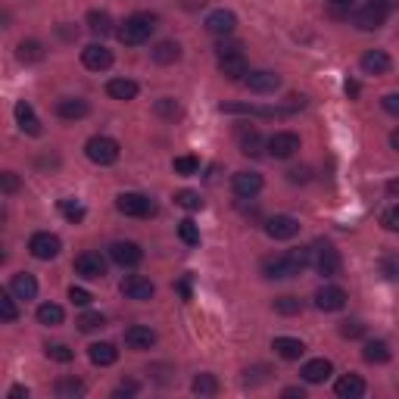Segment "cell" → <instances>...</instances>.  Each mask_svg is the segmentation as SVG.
Here are the masks:
<instances>
[{
    "mask_svg": "<svg viewBox=\"0 0 399 399\" xmlns=\"http://www.w3.org/2000/svg\"><path fill=\"white\" fill-rule=\"evenodd\" d=\"M156 113L163 115V119H178V115H181V106H178L172 97H163V100H156Z\"/></svg>",
    "mask_w": 399,
    "mask_h": 399,
    "instance_id": "obj_45",
    "label": "cell"
},
{
    "mask_svg": "<svg viewBox=\"0 0 399 399\" xmlns=\"http://www.w3.org/2000/svg\"><path fill=\"white\" fill-rule=\"evenodd\" d=\"M272 350L278 353L281 359L296 362V359H303V353H306V343H303V340H296V337H274Z\"/></svg>",
    "mask_w": 399,
    "mask_h": 399,
    "instance_id": "obj_24",
    "label": "cell"
},
{
    "mask_svg": "<svg viewBox=\"0 0 399 399\" xmlns=\"http://www.w3.org/2000/svg\"><path fill=\"white\" fill-rule=\"evenodd\" d=\"M47 359H53V362H72V350L66 343H50L47 346Z\"/></svg>",
    "mask_w": 399,
    "mask_h": 399,
    "instance_id": "obj_46",
    "label": "cell"
},
{
    "mask_svg": "<svg viewBox=\"0 0 399 399\" xmlns=\"http://www.w3.org/2000/svg\"><path fill=\"white\" fill-rule=\"evenodd\" d=\"M122 293L128 296V300H137V303H147L153 300L156 287L150 278H144V274H128L125 281H122Z\"/></svg>",
    "mask_w": 399,
    "mask_h": 399,
    "instance_id": "obj_9",
    "label": "cell"
},
{
    "mask_svg": "<svg viewBox=\"0 0 399 399\" xmlns=\"http://www.w3.org/2000/svg\"><path fill=\"white\" fill-rule=\"evenodd\" d=\"M150 56H153V63H159V66H172V63L181 60V44L178 41H159V44L150 50Z\"/></svg>",
    "mask_w": 399,
    "mask_h": 399,
    "instance_id": "obj_26",
    "label": "cell"
},
{
    "mask_svg": "<svg viewBox=\"0 0 399 399\" xmlns=\"http://www.w3.org/2000/svg\"><path fill=\"white\" fill-rule=\"evenodd\" d=\"M390 346L384 343V340H368L365 350H362V359L372 362V365H384V362H390Z\"/></svg>",
    "mask_w": 399,
    "mask_h": 399,
    "instance_id": "obj_31",
    "label": "cell"
},
{
    "mask_svg": "<svg viewBox=\"0 0 399 399\" xmlns=\"http://www.w3.org/2000/svg\"><path fill=\"white\" fill-rule=\"evenodd\" d=\"M262 134H259L256 132V128H250V132H243L241 134V153L243 156H259V153H262Z\"/></svg>",
    "mask_w": 399,
    "mask_h": 399,
    "instance_id": "obj_34",
    "label": "cell"
},
{
    "mask_svg": "<svg viewBox=\"0 0 399 399\" xmlns=\"http://www.w3.org/2000/svg\"><path fill=\"white\" fill-rule=\"evenodd\" d=\"M156 343V334L150 328H144V324H132V328L125 331V346L128 350H150V346Z\"/></svg>",
    "mask_w": 399,
    "mask_h": 399,
    "instance_id": "obj_20",
    "label": "cell"
},
{
    "mask_svg": "<svg viewBox=\"0 0 399 399\" xmlns=\"http://www.w3.org/2000/svg\"><path fill=\"white\" fill-rule=\"evenodd\" d=\"M69 300L75 303V306H91L94 296H91L84 287H75V284H72V287H69Z\"/></svg>",
    "mask_w": 399,
    "mask_h": 399,
    "instance_id": "obj_48",
    "label": "cell"
},
{
    "mask_svg": "<svg viewBox=\"0 0 399 399\" xmlns=\"http://www.w3.org/2000/svg\"><path fill=\"white\" fill-rule=\"evenodd\" d=\"M88 359L94 365L106 368V365H115V359H119V350H115L113 343H91L88 346Z\"/></svg>",
    "mask_w": 399,
    "mask_h": 399,
    "instance_id": "obj_28",
    "label": "cell"
},
{
    "mask_svg": "<svg viewBox=\"0 0 399 399\" xmlns=\"http://www.w3.org/2000/svg\"><path fill=\"white\" fill-rule=\"evenodd\" d=\"M334 390H337L340 399H359V396H365V381L359 374H343Z\"/></svg>",
    "mask_w": 399,
    "mask_h": 399,
    "instance_id": "obj_27",
    "label": "cell"
},
{
    "mask_svg": "<svg viewBox=\"0 0 399 399\" xmlns=\"http://www.w3.org/2000/svg\"><path fill=\"white\" fill-rule=\"evenodd\" d=\"M88 113H91V106H88V100H82V97H66V100H60V103H56V115H60V119H66V122L84 119Z\"/></svg>",
    "mask_w": 399,
    "mask_h": 399,
    "instance_id": "obj_19",
    "label": "cell"
},
{
    "mask_svg": "<svg viewBox=\"0 0 399 399\" xmlns=\"http://www.w3.org/2000/svg\"><path fill=\"white\" fill-rule=\"evenodd\" d=\"M384 110L390 115H399V94H387V97H384Z\"/></svg>",
    "mask_w": 399,
    "mask_h": 399,
    "instance_id": "obj_50",
    "label": "cell"
},
{
    "mask_svg": "<svg viewBox=\"0 0 399 399\" xmlns=\"http://www.w3.org/2000/svg\"><path fill=\"white\" fill-rule=\"evenodd\" d=\"M387 194L393 200H399V178H393V181H387Z\"/></svg>",
    "mask_w": 399,
    "mask_h": 399,
    "instance_id": "obj_54",
    "label": "cell"
},
{
    "mask_svg": "<svg viewBox=\"0 0 399 399\" xmlns=\"http://www.w3.org/2000/svg\"><path fill=\"white\" fill-rule=\"evenodd\" d=\"M110 259L115 265H122V268H134V265H141L144 250L134 241H115L110 246Z\"/></svg>",
    "mask_w": 399,
    "mask_h": 399,
    "instance_id": "obj_8",
    "label": "cell"
},
{
    "mask_svg": "<svg viewBox=\"0 0 399 399\" xmlns=\"http://www.w3.org/2000/svg\"><path fill=\"white\" fill-rule=\"evenodd\" d=\"M381 224H384L387 231H396V234H399V203H396V206H390V209H384Z\"/></svg>",
    "mask_w": 399,
    "mask_h": 399,
    "instance_id": "obj_47",
    "label": "cell"
},
{
    "mask_svg": "<svg viewBox=\"0 0 399 399\" xmlns=\"http://www.w3.org/2000/svg\"><path fill=\"white\" fill-rule=\"evenodd\" d=\"M137 82H132V78H113L110 84H106V94H110L113 100H134L137 97Z\"/></svg>",
    "mask_w": 399,
    "mask_h": 399,
    "instance_id": "obj_29",
    "label": "cell"
},
{
    "mask_svg": "<svg viewBox=\"0 0 399 399\" xmlns=\"http://www.w3.org/2000/svg\"><path fill=\"white\" fill-rule=\"evenodd\" d=\"M387 16H390V13H384V10H377V6L368 4L365 10L353 13V25L359 28V32H377V28L387 23Z\"/></svg>",
    "mask_w": 399,
    "mask_h": 399,
    "instance_id": "obj_15",
    "label": "cell"
},
{
    "mask_svg": "<svg viewBox=\"0 0 399 399\" xmlns=\"http://www.w3.org/2000/svg\"><path fill=\"white\" fill-rule=\"evenodd\" d=\"M75 274H82L84 281H100L106 274V259L100 253H82L75 259Z\"/></svg>",
    "mask_w": 399,
    "mask_h": 399,
    "instance_id": "obj_11",
    "label": "cell"
},
{
    "mask_svg": "<svg viewBox=\"0 0 399 399\" xmlns=\"http://www.w3.org/2000/svg\"><path fill=\"white\" fill-rule=\"evenodd\" d=\"M16 56H19V63H41V60H44V44H41V41H34V38L19 41Z\"/></svg>",
    "mask_w": 399,
    "mask_h": 399,
    "instance_id": "obj_32",
    "label": "cell"
},
{
    "mask_svg": "<svg viewBox=\"0 0 399 399\" xmlns=\"http://www.w3.org/2000/svg\"><path fill=\"white\" fill-rule=\"evenodd\" d=\"M390 144H393V150H396V153H399V128H396L393 134H390Z\"/></svg>",
    "mask_w": 399,
    "mask_h": 399,
    "instance_id": "obj_59",
    "label": "cell"
},
{
    "mask_svg": "<svg viewBox=\"0 0 399 399\" xmlns=\"http://www.w3.org/2000/svg\"><path fill=\"white\" fill-rule=\"evenodd\" d=\"M10 290L16 293V300H34L38 296V281H34V274H28V272H19V274H13V281H10Z\"/></svg>",
    "mask_w": 399,
    "mask_h": 399,
    "instance_id": "obj_21",
    "label": "cell"
},
{
    "mask_svg": "<svg viewBox=\"0 0 399 399\" xmlns=\"http://www.w3.org/2000/svg\"><path fill=\"white\" fill-rule=\"evenodd\" d=\"M63 318H66V312L56 303H41L38 306V324H44V328H60Z\"/></svg>",
    "mask_w": 399,
    "mask_h": 399,
    "instance_id": "obj_30",
    "label": "cell"
},
{
    "mask_svg": "<svg viewBox=\"0 0 399 399\" xmlns=\"http://www.w3.org/2000/svg\"><path fill=\"white\" fill-rule=\"evenodd\" d=\"M284 396H287V399H293V396H300V399H303V396H306V390H303V387H287V390H284Z\"/></svg>",
    "mask_w": 399,
    "mask_h": 399,
    "instance_id": "obj_55",
    "label": "cell"
},
{
    "mask_svg": "<svg viewBox=\"0 0 399 399\" xmlns=\"http://www.w3.org/2000/svg\"><path fill=\"white\" fill-rule=\"evenodd\" d=\"M153 32H156V16H150V13H134V16H128L125 23L115 28V38L128 47H137V44H144V41H150Z\"/></svg>",
    "mask_w": 399,
    "mask_h": 399,
    "instance_id": "obj_1",
    "label": "cell"
},
{
    "mask_svg": "<svg viewBox=\"0 0 399 399\" xmlns=\"http://www.w3.org/2000/svg\"><path fill=\"white\" fill-rule=\"evenodd\" d=\"M219 69L224 78H231V82H241V78H246V72H250V66H246L243 53L237 50V53H224L219 56Z\"/></svg>",
    "mask_w": 399,
    "mask_h": 399,
    "instance_id": "obj_17",
    "label": "cell"
},
{
    "mask_svg": "<svg viewBox=\"0 0 399 399\" xmlns=\"http://www.w3.org/2000/svg\"><path fill=\"white\" fill-rule=\"evenodd\" d=\"M88 28H91L94 34H100V38H106V34L115 32L110 13H103V10H91V13H88Z\"/></svg>",
    "mask_w": 399,
    "mask_h": 399,
    "instance_id": "obj_33",
    "label": "cell"
},
{
    "mask_svg": "<svg viewBox=\"0 0 399 399\" xmlns=\"http://www.w3.org/2000/svg\"><path fill=\"white\" fill-rule=\"evenodd\" d=\"M0 318H4V322H16L19 318L16 293H13V290H4V293H0Z\"/></svg>",
    "mask_w": 399,
    "mask_h": 399,
    "instance_id": "obj_38",
    "label": "cell"
},
{
    "mask_svg": "<svg viewBox=\"0 0 399 399\" xmlns=\"http://www.w3.org/2000/svg\"><path fill=\"white\" fill-rule=\"evenodd\" d=\"M115 209H119L122 215H128V219H150V215L156 213L153 200L144 197V194H119V197H115Z\"/></svg>",
    "mask_w": 399,
    "mask_h": 399,
    "instance_id": "obj_3",
    "label": "cell"
},
{
    "mask_svg": "<svg viewBox=\"0 0 399 399\" xmlns=\"http://www.w3.org/2000/svg\"><path fill=\"white\" fill-rule=\"evenodd\" d=\"M372 6H377V10H384V13H393V10H399V0H372Z\"/></svg>",
    "mask_w": 399,
    "mask_h": 399,
    "instance_id": "obj_51",
    "label": "cell"
},
{
    "mask_svg": "<svg viewBox=\"0 0 399 399\" xmlns=\"http://www.w3.org/2000/svg\"><path fill=\"white\" fill-rule=\"evenodd\" d=\"M84 153H88V159L94 165H113L119 163V141H113V137L106 134H94L88 144H84Z\"/></svg>",
    "mask_w": 399,
    "mask_h": 399,
    "instance_id": "obj_2",
    "label": "cell"
},
{
    "mask_svg": "<svg viewBox=\"0 0 399 399\" xmlns=\"http://www.w3.org/2000/svg\"><path fill=\"white\" fill-rule=\"evenodd\" d=\"M191 390L197 396H215L219 393V381H215L213 374H197L194 377V384H191Z\"/></svg>",
    "mask_w": 399,
    "mask_h": 399,
    "instance_id": "obj_37",
    "label": "cell"
},
{
    "mask_svg": "<svg viewBox=\"0 0 399 399\" xmlns=\"http://www.w3.org/2000/svg\"><path fill=\"white\" fill-rule=\"evenodd\" d=\"M178 293L184 296V300H191V284H187V281H181V284H178Z\"/></svg>",
    "mask_w": 399,
    "mask_h": 399,
    "instance_id": "obj_56",
    "label": "cell"
},
{
    "mask_svg": "<svg viewBox=\"0 0 399 399\" xmlns=\"http://www.w3.org/2000/svg\"><path fill=\"white\" fill-rule=\"evenodd\" d=\"M231 187H234L237 197H256V194L262 191V175H259V172H234Z\"/></svg>",
    "mask_w": 399,
    "mask_h": 399,
    "instance_id": "obj_16",
    "label": "cell"
},
{
    "mask_svg": "<svg viewBox=\"0 0 399 399\" xmlns=\"http://www.w3.org/2000/svg\"><path fill=\"white\" fill-rule=\"evenodd\" d=\"M10 396H13V399H23V396H28V390H25V387H13Z\"/></svg>",
    "mask_w": 399,
    "mask_h": 399,
    "instance_id": "obj_57",
    "label": "cell"
},
{
    "mask_svg": "<svg viewBox=\"0 0 399 399\" xmlns=\"http://www.w3.org/2000/svg\"><path fill=\"white\" fill-rule=\"evenodd\" d=\"M362 334H365V324H362L359 318H346V322H340V337H346V340H359Z\"/></svg>",
    "mask_w": 399,
    "mask_h": 399,
    "instance_id": "obj_43",
    "label": "cell"
},
{
    "mask_svg": "<svg viewBox=\"0 0 399 399\" xmlns=\"http://www.w3.org/2000/svg\"><path fill=\"white\" fill-rule=\"evenodd\" d=\"M309 178V169H293V172H290V181H293V184H296V181H306Z\"/></svg>",
    "mask_w": 399,
    "mask_h": 399,
    "instance_id": "obj_53",
    "label": "cell"
},
{
    "mask_svg": "<svg viewBox=\"0 0 399 399\" xmlns=\"http://www.w3.org/2000/svg\"><path fill=\"white\" fill-rule=\"evenodd\" d=\"M359 66H362V72H368V75H387L393 63H390V56L384 53V50H368Z\"/></svg>",
    "mask_w": 399,
    "mask_h": 399,
    "instance_id": "obj_23",
    "label": "cell"
},
{
    "mask_svg": "<svg viewBox=\"0 0 399 399\" xmlns=\"http://www.w3.org/2000/svg\"><path fill=\"white\" fill-rule=\"evenodd\" d=\"M19 191V175L16 172H4V194H16Z\"/></svg>",
    "mask_w": 399,
    "mask_h": 399,
    "instance_id": "obj_49",
    "label": "cell"
},
{
    "mask_svg": "<svg viewBox=\"0 0 399 399\" xmlns=\"http://www.w3.org/2000/svg\"><path fill=\"white\" fill-rule=\"evenodd\" d=\"M331 4H334V6H353L355 0H331Z\"/></svg>",
    "mask_w": 399,
    "mask_h": 399,
    "instance_id": "obj_60",
    "label": "cell"
},
{
    "mask_svg": "<svg viewBox=\"0 0 399 399\" xmlns=\"http://www.w3.org/2000/svg\"><path fill=\"white\" fill-rule=\"evenodd\" d=\"M178 237H181V241H184L187 246H197V243H200V228H197V224H194L191 219H184V222L178 224Z\"/></svg>",
    "mask_w": 399,
    "mask_h": 399,
    "instance_id": "obj_42",
    "label": "cell"
},
{
    "mask_svg": "<svg viewBox=\"0 0 399 399\" xmlns=\"http://www.w3.org/2000/svg\"><path fill=\"white\" fill-rule=\"evenodd\" d=\"M265 147H268V153H272L274 159H290L296 150H300V137H296L293 132H278V134L268 137Z\"/></svg>",
    "mask_w": 399,
    "mask_h": 399,
    "instance_id": "obj_10",
    "label": "cell"
},
{
    "mask_svg": "<svg viewBox=\"0 0 399 399\" xmlns=\"http://www.w3.org/2000/svg\"><path fill=\"white\" fill-rule=\"evenodd\" d=\"M243 84L253 94H274L281 88V75H274V72H268V69H256V72H246Z\"/></svg>",
    "mask_w": 399,
    "mask_h": 399,
    "instance_id": "obj_12",
    "label": "cell"
},
{
    "mask_svg": "<svg viewBox=\"0 0 399 399\" xmlns=\"http://www.w3.org/2000/svg\"><path fill=\"white\" fill-rule=\"evenodd\" d=\"M132 396V393H137V384L134 381H125V384H119V390H115V396Z\"/></svg>",
    "mask_w": 399,
    "mask_h": 399,
    "instance_id": "obj_52",
    "label": "cell"
},
{
    "mask_svg": "<svg viewBox=\"0 0 399 399\" xmlns=\"http://www.w3.org/2000/svg\"><path fill=\"white\" fill-rule=\"evenodd\" d=\"M274 312H281V315H300L303 300H296V296H278L274 300Z\"/></svg>",
    "mask_w": 399,
    "mask_h": 399,
    "instance_id": "obj_40",
    "label": "cell"
},
{
    "mask_svg": "<svg viewBox=\"0 0 399 399\" xmlns=\"http://www.w3.org/2000/svg\"><path fill=\"white\" fill-rule=\"evenodd\" d=\"M175 206L187 209V213H197V209H203V197L197 191H178L175 194Z\"/></svg>",
    "mask_w": 399,
    "mask_h": 399,
    "instance_id": "obj_39",
    "label": "cell"
},
{
    "mask_svg": "<svg viewBox=\"0 0 399 399\" xmlns=\"http://www.w3.org/2000/svg\"><path fill=\"white\" fill-rule=\"evenodd\" d=\"M237 28V16L231 10H213L206 16V32L209 34H219V38H228V34H234Z\"/></svg>",
    "mask_w": 399,
    "mask_h": 399,
    "instance_id": "obj_13",
    "label": "cell"
},
{
    "mask_svg": "<svg viewBox=\"0 0 399 399\" xmlns=\"http://www.w3.org/2000/svg\"><path fill=\"white\" fill-rule=\"evenodd\" d=\"M82 63L91 72H106L113 66V50H106L103 44H88L82 50Z\"/></svg>",
    "mask_w": 399,
    "mask_h": 399,
    "instance_id": "obj_14",
    "label": "cell"
},
{
    "mask_svg": "<svg viewBox=\"0 0 399 399\" xmlns=\"http://www.w3.org/2000/svg\"><path fill=\"white\" fill-rule=\"evenodd\" d=\"M265 234L272 237V241H293V237L300 234V222H296L293 215H272V219L265 222Z\"/></svg>",
    "mask_w": 399,
    "mask_h": 399,
    "instance_id": "obj_7",
    "label": "cell"
},
{
    "mask_svg": "<svg viewBox=\"0 0 399 399\" xmlns=\"http://www.w3.org/2000/svg\"><path fill=\"white\" fill-rule=\"evenodd\" d=\"M84 393V384L78 381V377H63V381H56V396L60 399H75Z\"/></svg>",
    "mask_w": 399,
    "mask_h": 399,
    "instance_id": "obj_35",
    "label": "cell"
},
{
    "mask_svg": "<svg viewBox=\"0 0 399 399\" xmlns=\"http://www.w3.org/2000/svg\"><path fill=\"white\" fill-rule=\"evenodd\" d=\"M75 324H78L82 331H97V328H103V324H106V318L100 315V312H84V315L78 318Z\"/></svg>",
    "mask_w": 399,
    "mask_h": 399,
    "instance_id": "obj_44",
    "label": "cell"
},
{
    "mask_svg": "<svg viewBox=\"0 0 399 399\" xmlns=\"http://www.w3.org/2000/svg\"><path fill=\"white\" fill-rule=\"evenodd\" d=\"M315 306L322 312H340L346 306V290L343 287H322L315 293Z\"/></svg>",
    "mask_w": 399,
    "mask_h": 399,
    "instance_id": "obj_18",
    "label": "cell"
},
{
    "mask_svg": "<svg viewBox=\"0 0 399 399\" xmlns=\"http://www.w3.org/2000/svg\"><path fill=\"white\" fill-rule=\"evenodd\" d=\"M28 250H32L34 259H41V262H50V259L60 256L63 241H60L56 234H50V231H38V234H32V241H28Z\"/></svg>",
    "mask_w": 399,
    "mask_h": 399,
    "instance_id": "obj_5",
    "label": "cell"
},
{
    "mask_svg": "<svg viewBox=\"0 0 399 399\" xmlns=\"http://www.w3.org/2000/svg\"><path fill=\"white\" fill-rule=\"evenodd\" d=\"M346 94H350V97H355V94H359V84H355V82H346Z\"/></svg>",
    "mask_w": 399,
    "mask_h": 399,
    "instance_id": "obj_58",
    "label": "cell"
},
{
    "mask_svg": "<svg viewBox=\"0 0 399 399\" xmlns=\"http://www.w3.org/2000/svg\"><path fill=\"white\" fill-rule=\"evenodd\" d=\"M262 274L268 281H284V278H296V274H303V265L296 262L290 253L284 256H272L262 262Z\"/></svg>",
    "mask_w": 399,
    "mask_h": 399,
    "instance_id": "obj_4",
    "label": "cell"
},
{
    "mask_svg": "<svg viewBox=\"0 0 399 399\" xmlns=\"http://www.w3.org/2000/svg\"><path fill=\"white\" fill-rule=\"evenodd\" d=\"M172 169H175L178 175H197V172H200V159L197 156H175Z\"/></svg>",
    "mask_w": 399,
    "mask_h": 399,
    "instance_id": "obj_41",
    "label": "cell"
},
{
    "mask_svg": "<svg viewBox=\"0 0 399 399\" xmlns=\"http://www.w3.org/2000/svg\"><path fill=\"white\" fill-rule=\"evenodd\" d=\"M60 213L66 215V219H69L72 224H82V222H84V215H88V213H84L82 203L72 200V197H63V200H60Z\"/></svg>",
    "mask_w": 399,
    "mask_h": 399,
    "instance_id": "obj_36",
    "label": "cell"
},
{
    "mask_svg": "<svg viewBox=\"0 0 399 399\" xmlns=\"http://www.w3.org/2000/svg\"><path fill=\"white\" fill-rule=\"evenodd\" d=\"M300 374H303V381H306V384H324L334 374V365L328 359H312V362L303 365Z\"/></svg>",
    "mask_w": 399,
    "mask_h": 399,
    "instance_id": "obj_22",
    "label": "cell"
},
{
    "mask_svg": "<svg viewBox=\"0 0 399 399\" xmlns=\"http://www.w3.org/2000/svg\"><path fill=\"white\" fill-rule=\"evenodd\" d=\"M312 253H315V256H312V262H315L318 274H324V278H337L340 265H343V262H340V253L334 250L331 243H318Z\"/></svg>",
    "mask_w": 399,
    "mask_h": 399,
    "instance_id": "obj_6",
    "label": "cell"
},
{
    "mask_svg": "<svg viewBox=\"0 0 399 399\" xmlns=\"http://www.w3.org/2000/svg\"><path fill=\"white\" fill-rule=\"evenodd\" d=\"M16 122H19V128H23L25 134H34V137L41 134V119L34 115L32 103H25V100H19L16 103Z\"/></svg>",
    "mask_w": 399,
    "mask_h": 399,
    "instance_id": "obj_25",
    "label": "cell"
}]
</instances>
